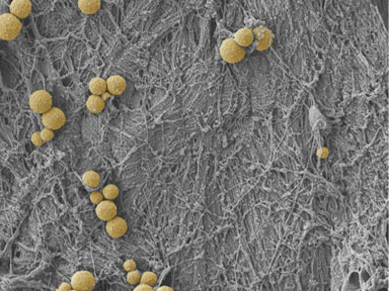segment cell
<instances>
[{"label": "cell", "instance_id": "obj_1", "mask_svg": "<svg viewBox=\"0 0 389 291\" xmlns=\"http://www.w3.org/2000/svg\"><path fill=\"white\" fill-rule=\"evenodd\" d=\"M23 25L20 23L18 17L11 13H3L0 15V38L5 40H11L15 38L20 31Z\"/></svg>", "mask_w": 389, "mask_h": 291}, {"label": "cell", "instance_id": "obj_2", "mask_svg": "<svg viewBox=\"0 0 389 291\" xmlns=\"http://www.w3.org/2000/svg\"><path fill=\"white\" fill-rule=\"evenodd\" d=\"M220 55L225 62L234 64L244 58L245 51L236 43L233 37H230L223 40L220 47Z\"/></svg>", "mask_w": 389, "mask_h": 291}, {"label": "cell", "instance_id": "obj_3", "mask_svg": "<svg viewBox=\"0 0 389 291\" xmlns=\"http://www.w3.org/2000/svg\"><path fill=\"white\" fill-rule=\"evenodd\" d=\"M30 108L37 113H45L52 108V96L46 90H37L30 97Z\"/></svg>", "mask_w": 389, "mask_h": 291}, {"label": "cell", "instance_id": "obj_4", "mask_svg": "<svg viewBox=\"0 0 389 291\" xmlns=\"http://www.w3.org/2000/svg\"><path fill=\"white\" fill-rule=\"evenodd\" d=\"M65 113L58 108H51L48 111L42 114V123L44 127L53 131L62 128L65 124Z\"/></svg>", "mask_w": 389, "mask_h": 291}, {"label": "cell", "instance_id": "obj_5", "mask_svg": "<svg viewBox=\"0 0 389 291\" xmlns=\"http://www.w3.org/2000/svg\"><path fill=\"white\" fill-rule=\"evenodd\" d=\"M73 290L78 291H89L94 288L95 278L88 271H77L71 277L70 282Z\"/></svg>", "mask_w": 389, "mask_h": 291}, {"label": "cell", "instance_id": "obj_6", "mask_svg": "<svg viewBox=\"0 0 389 291\" xmlns=\"http://www.w3.org/2000/svg\"><path fill=\"white\" fill-rule=\"evenodd\" d=\"M106 230L110 237L118 239L126 234L128 230V224L124 218L115 217L114 218L108 220L106 224Z\"/></svg>", "mask_w": 389, "mask_h": 291}, {"label": "cell", "instance_id": "obj_7", "mask_svg": "<svg viewBox=\"0 0 389 291\" xmlns=\"http://www.w3.org/2000/svg\"><path fill=\"white\" fill-rule=\"evenodd\" d=\"M117 205L112 200H102L95 207V214L98 218L104 221H108L117 217Z\"/></svg>", "mask_w": 389, "mask_h": 291}, {"label": "cell", "instance_id": "obj_8", "mask_svg": "<svg viewBox=\"0 0 389 291\" xmlns=\"http://www.w3.org/2000/svg\"><path fill=\"white\" fill-rule=\"evenodd\" d=\"M253 33L255 35V38H257L258 41L257 49L259 51L267 50L272 41V32L267 28L259 27L253 31Z\"/></svg>", "mask_w": 389, "mask_h": 291}, {"label": "cell", "instance_id": "obj_9", "mask_svg": "<svg viewBox=\"0 0 389 291\" xmlns=\"http://www.w3.org/2000/svg\"><path fill=\"white\" fill-rule=\"evenodd\" d=\"M32 3L30 0H13L10 4L11 14L18 18H26L30 15Z\"/></svg>", "mask_w": 389, "mask_h": 291}, {"label": "cell", "instance_id": "obj_10", "mask_svg": "<svg viewBox=\"0 0 389 291\" xmlns=\"http://www.w3.org/2000/svg\"><path fill=\"white\" fill-rule=\"evenodd\" d=\"M126 81L120 75H113L107 80L108 91L113 95H121L126 89Z\"/></svg>", "mask_w": 389, "mask_h": 291}, {"label": "cell", "instance_id": "obj_11", "mask_svg": "<svg viewBox=\"0 0 389 291\" xmlns=\"http://www.w3.org/2000/svg\"><path fill=\"white\" fill-rule=\"evenodd\" d=\"M233 38L240 47L247 48L254 43L255 35L252 30L244 28V29H240L239 31H237V33H235Z\"/></svg>", "mask_w": 389, "mask_h": 291}, {"label": "cell", "instance_id": "obj_12", "mask_svg": "<svg viewBox=\"0 0 389 291\" xmlns=\"http://www.w3.org/2000/svg\"><path fill=\"white\" fill-rule=\"evenodd\" d=\"M106 107V102L99 95H90L86 100V109L91 113H99L104 110Z\"/></svg>", "mask_w": 389, "mask_h": 291}, {"label": "cell", "instance_id": "obj_13", "mask_svg": "<svg viewBox=\"0 0 389 291\" xmlns=\"http://www.w3.org/2000/svg\"><path fill=\"white\" fill-rule=\"evenodd\" d=\"M78 7L85 14H93L100 8V0H78Z\"/></svg>", "mask_w": 389, "mask_h": 291}, {"label": "cell", "instance_id": "obj_14", "mask_svg": "<svg viewBox=\"0 0 389 291\" xmlns=\"http://www.w3.org/2000/svg\"><path fill=\"white\" fill-rule=\"evenodd\" d=\"M89 90L92 94L94 95H101L104 94L108 88H107V81L105 79H102L100 77H95L89 82Z\"/></svg>", "mask_w": 389, "mask_h": 291}, {"label": "cell", "instance_id": "obj_15", "mask_svg": "<svg viewBox=\"0 0 389 291\" xmlns=\"http://www.w3.org/2000/svg\"><path fill=\"white\" fill-rule=\"evenodd\" d=\"M81 180H83V183L87 187V188H90V189L97 188V187L100 184V177H99V175L95 171H92V170L86 171L83 175V178H81Z\"/></svg>", "mask_w": 389, "mask_h": 291}, {"label": "cell", "instance_id": "obj_16", "mask_svg": "<svg viewBox=\"0 0 389 291\" xmlns=\"http://www.w3.org/2000/svg\"><path fill=\"white\" fill-rule=\"evenodd\" d=\"M102 195L107 200H114L119 195V188L118 186L114 184L107 185L104 189H102Z\"/></svg>", "mask_w": 389, "mask_h": 291}, {"label": "cell", "instance_id": "obj_17", "mask_svg": "<svg viewBox=\"0 0 389 291\" xmlns=\"http://www.w3.org/2000/svg\"><path fill=\"white\" fill-rule=\"evenodd\" d=\"M158 277L155 273L153 272H144L143 274H141V279H140V283H145L147 285L150 286H154L157 283Z\"/></svg>", "mask_w": 389, "mask_h": 291}, {"label": "cell", "instance_id": "obj_18", "mask_svg": "<svg viewBox=\"0 0 389 291\" xmlns=\"http://www.w3.org/2000/svg\"><path fill=\"white\" fill-rule=\"evenodd\" d=\"M140 279H141V273L137 269L129 271L127 274V281L132 285L138 284L140 282Z\"/></svg>", "mask_w": 389, "mask_h": 291}, {"label": "cell", "instance_id": "obj_19", "mask_svg": "<svg viewBox=\"0 0 389 291\" xmlns=\"http://www.w3.org/2000/svg\"><path fill=\"white\" fill-rule=\"evenodd\" d=\"M40 134H41V138H42V140L44 141V143H45V142H49V141H51V140L54 138V132H53V130H50V129H48V128H45L44 130L41 131Z\"/></svg>", "mask_w": 389, "mask_h": 291}, {"label": "cell", "instance_id": "obj_20", "mask_svg": "<svg viewBox=\"0 0 389 291\" xmlns=\"http://www.w3.org/2000/svg\"><path fill=\"white\" fill-rule=\"evenodd\" d=\"M89 198H90V201L93 203V204H98L99 202H101L102 200L105 199V197H104V195H102V193H100V192H98V191H93V192H91L90 193V195H89Z\"/></svg>", "mask_w": 389, "mask_h": 291}, {"label": "cell", "instance_id": "obj_21", "mask_svg": "<svg viewBox=\"0 0 389 291\" xmlns=\"http://www.w3.org/2000/svg\"><path fill=\"white\" fill-rule=\"evenodd\" d=\"M31 140H32V143H33L35 146H37V147H40V146H42L43 143H44V141L42 140V138H41L40 132H35V133L32 135Z\"/></svg>", "mask_w": 389, "mask_h": 291}, {"label": "cell", "instance_id": "obj_22", "mask_svg": "<svg viewBox=\"0 0 389 291\" xmlns=\"http://www.w3.org/2000/svg\"><path fill=\"white\" fill-rule=\"evenodd\" d=\"M123 267H124V269L126 270L127 272H129V271H132V270H135V269L137 268V265H136V262H135L134 260L130 259V260H127V261L124 263V265H123Z\"/></svg>", "mask_w": 389, "mask_h": 291}, {"label": "cell", "instance_id": "obj_23", "mask_svg": "<svg viewBox=\"0 0 389 291\" xmlns=\"http://www.w3.org/2000/svg\"><path fill=\"white\" fill-rule=\"evenodd\" d=\"M134 290H135V291H141V290H143V291H152V290H153V287L150 286V285H147V284H145V283H140L139 285H137V286L135 287Z\"/></svg>", "mask_w": 389, "mask_h": 291}, {"label": "cell", "instance_id": "obj_24", "mask_svg": "<svg viewBox=\"0 0 389 291\" xmlns=\"http://www.w3.org/2000/svg\"><path fill=\"white\" fill-rule=\"evenodd\" d=\"M59 290H61V291H68V290H73L72 289V286H71V284L70 283H67V282H63V283H61V285L59 286V288H58Z\"/></svg>", "mask_w": 389, "mask_h": 291}, {"label": "cell", "instance_id": "obj_25", "mask_svg": "<svg viewBox=\"0 0 389 291\" xmlns=\"http://www.w3.org/2000/svg\"><path fill=\"white\" fill-rule=\"evenodd\" d=\"M162 290H167V291H173V289L170 286H160L157 288V291H162Z\"/></svg>", "mask_w": 389, "mask_h": 291}, {"label": "cell", "instance_id": "obj_26", "mask_svg": "<svg viewBox=\"0 0 389 291\" xmlns=\"http://www.w3.org/2000/svg\"><path fill=\"white\" fill-rule=\"evenodd\" d=\"M101 95H102V97H101V98L106 101L107 99H109V98H110V96H111V93H110V92H109V93L105 92L104 94H101Z\"/></svg>", "mask_w": 389, "mask_h": 291}]
</instances>
